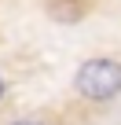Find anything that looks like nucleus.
<instances>
[{
    "instance_id": "obj_1",
    "label": "nucleus",
    "mask_w": 121,
    "mask_h": 125,
    "mask_svg": "<svg viewBox=\"0 0 121 125\" xmlns=\"http://www.w3.org/2000/svg\"><path fill=\"white\" fill-rule=\"evenodd\" d=\"M77 92L92 103H106L121 92V62L117 59H88L77 70Z\"/></svg>"
},
{
    "instance_id": "obj_3",
    "label": "nucleus",
    "mask_w": 121,
    "mask_h": 125,
    "mask_svg": "<svg viewBox=\"0 0 121 125\" xmlns=\"http://www.w3.org/2000/svg\"><path fill=\"white\" fill-rule=\"evenodd\" d=\"M0 99H4V77H0Z\"/></svg>"
},
{
    "instance_id": "obj_2",
    "label": "nucleus",
    "mask_w": 121,
    "mask_h": 125,
    "mask_svg": "<svg viewBox=\"0 0 121 125\" xmlns=\"http://www.w3.org/2000/svg\"><path fill=\"white\" fill-rule=\"evenodd\" d=\"M15 125H40V121H15Z\"/></svg>"
}]
</instances>
